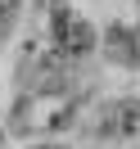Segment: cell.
I'll return each mask as SVG.
<instances>
[{
	"mask_svg": "<svg viewBox=\"0 0 140 149\" xmlns=\"http://www.w3.org/2000/svg\"><path fill=\"white\" fill-rule=\"evenodd\" d=\"M72 118H77L72 95H63V91H23L9 122L23 136H54V131H63Z\"/></svg>",
	"mask_w": 140,
	"mask_h": 149,
	"instance_id": "obj_1",
	"label": "cell"
},
{
	"mask_svg": "<svg viewBox=\"0 0 140 149\" xmlns=\"http://www.w3.org/2000/svg\"><path fill=\"white\" fill-rule=\"evenodd\" d=\"M50 27H54V45L63 59H81L95 50V27L81 18V14H72L68 5H54V14H50Z\"/></svg>",
	"mask_w": 140,
	"mask_h": 149,
	"instance_id": "obj_2",
	"label": "cell"
},
{
	"mask_svg": "<svg viewBox=\"0 0 140 149\" xmlns=\"http://www.w3.org/2000/svg\"><path fill=\"white\" fill-rule=\"evenodd\" d=\"M95 136H109L118 145H140V100H113L95 118Z\"/></svg>",
	"mask_w": 140,
	"mask_h": 149,
	"instance_id": "obj_3",
	"label": "cell"
},
{
	"mask_svg": "<svg viewBox=\"0 0 140 149\" xmlns=\"http://www.w3.org/2000/svg\"><path fill=\"white\" fill-rule=\"evenodd\" d=\"M104 54L122 68H140V23H113L104 32Z\"/></svg>",
	"mask_w": 140,
	"mask_h": 149,
	"instance_id": "obj_4",
	"label": "cell"
},
{
	"mask_svg": "<svg viewBox=\"0 0 140 149\" xmlns=\"http://www.w3.org/2000/svg\"><path fill=\"white\" fill-rule=\"evenodd\" d=\"M18 9H23V0H0V36L14 27V18H18Z\"/></svg>",
	"mask_w": 140,
	"mask_h": 149,
	"instance_id": "obj_5",
	"label": "cell"
},
{
	"mask_svg": "<svg viewBox=\"0 0 140 149\" xmlns=\"http://www.w3.org/2000/svg\"><path fill=\"white\" fill-rule=\"evenodd\" d=\"M36 149H54V145H36Z\"/></svg>",
	"mask_w": 140,
	"mask_h": 149,
	"instance_id": "obj_6",
	"label": "cell"
}]
</instances>
